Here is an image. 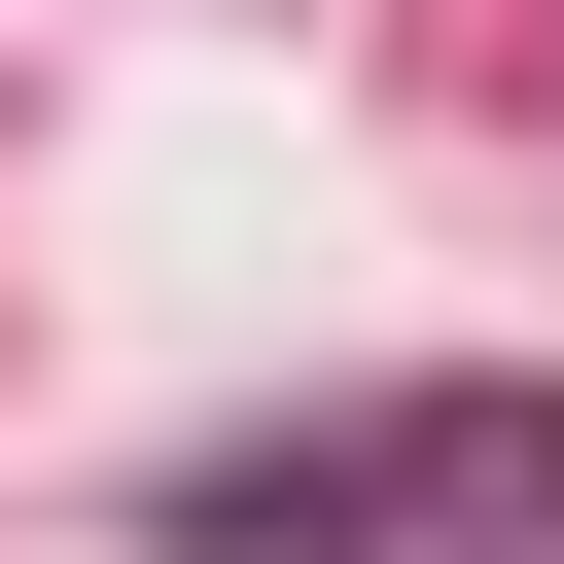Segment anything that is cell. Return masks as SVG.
I'll return each mask as SVG.
<instances>
[{
	"instance_id": "obj_1",
	"label": "cell",
	"mask_w": 564,
	"mask_h": 564,
	"mask_svg": "<svg viewBox=\"0 0 564 564\" xmlns=\"http://www.w3.org/2000/svg\"><path fill=\"white\" fill-rule=\"evenodd\" d=\"M141 529H176V564H423V529H564V388H352V423H212Z\"/></svg>"
}]
</instances>
